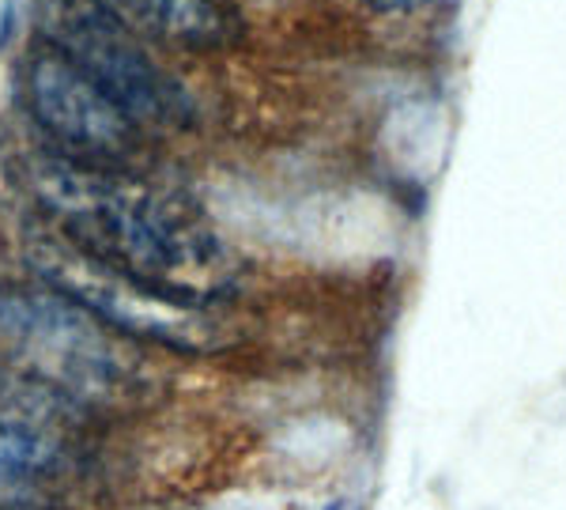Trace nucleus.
Listing matches in <instances>:
<instances>
[{
    "instance_id": "obj_5",
    "label": "nucleus",
    "mask_w": 566,
    "mask_h": 510,
    "mask_svg": "<svg viewBox=\"0 0 566 510\" xmlns=\"http://www.w3.org/2000/svg\"><path fill=\"white\" fill-rule=\"evenodd\" d=\"M39 42L72 61L103 87L140 129H181L193 122V98L151 61L144 39L95 0H39Z\"/></svg>"
},
{
    "instance_id": "obj_1",
    "label": "nucleus",
    "mask_w": 566,
    "mask_h": 510,
    "mask_svg": "<svg viewBox=\"0 0 566 510\" xmlns=\"http://www.w3.org/2000/svg\"><path fill=\"white\" fill-rule=\"evenodd\" d=\"M20 186L50 231L136 284L212 311L239 291V261L212 220L133 167L80 163L42 144L20 159Z\"/></svg>"
},
{
    "instance_id": "obj_3",
    "label": "nucleus",
    "mask_w": 566,
    "mask_h": 510,
    "mask_svg": "<svg viewBox=\"0 0 566 510\" xmlns=\"http://www.w3.org/2000/svg\"><path fill=\"white\" fill-rule=\"evenodd\" d=\"M20 250L39 284L61 291L109 330L129 336L140 348H167L181 355H212L231 344V330L212 306H193L163 291L136 284L125 272L80 253L76 246L50 231L39 216L23 223Z\"/></svg>"
},
{
    "instance_id": "obj_2",
    "label": "nucleus",
    "mask_w": 566,
    "mask_h": 510,
    "mask_svg": "<svg viewBox=\"0 0 566 510\" xmlns=\"http://www.w3.org/2000/svg\"><path fill=\"white\" fill-rule=\"evenodd\" d=\"M0 371L106 424L144 405V348L45 284H0Z\"/></svg>"
},
{
    "instance_id": "obj_6",
    "label": "nucleus",
    "mask_w": 566,
    "mask_h": 510,
    "mask_svg": "<svg viewBox=\"0 0 566 510\" xmlns=\"http://www.w3.org/2000/svg\"><path fill=\"white\" fill-rule=\"evenodd\" d=\"M20 72L23 111L42 133L45 148L98 167H133V159L144 152L148 129H140L72 61L39 42L27 53Z\"/></svg>"
},
{
    "instance_id": "obj_7",
    "label": "nucleus",
    "mask_w": 566,
    "mask_h": 510,
    "mask_svg": "<svg viewBox=\"0 0 566 510\" xmlns=\"http://www.w3.org/2000/svg\"><path fill=\"white\" fill-rule=\"evenodd\" d=\"M136 39L208 50L234 39V15L227 0H95Z\"/></svg>"
},
{
    "instance_id": "obj_4",
    "label": "nucleus",
    "mask_w": 566,
    "mask_h": 510,
    "mask_svg": "<svg viewBox=\"0 0 566 510\" xmlns=\"http://www.w3.org/2000/svg\"><path fill=\"white\" fill-rule=\"evenodd\" d=\"M91 416L0 371V510H72L95 461Z\"/></svg>"
},
{
    "instance_id": "obj_8",
    "label": "nucleus",
    "mask_w": 566,
    "mask_h": 510,
    "mask_svg": "<svg viewBox=\"0 0 566 510\" xmlns=\"http://www.w3.org/2000/svg\"><path fill=\"white\" fill-rule=\"evenodd\" d=\"M374 12H386V15H400V12H416V8H427L431 0H367Z\"/></svg>"
}]
</instances>
